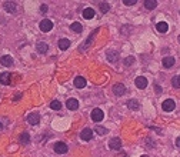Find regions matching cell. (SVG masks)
Segmentation results:
<instances>
[{"label":"cell","instance_id":"6da1fadb","mask_svg":"<svg viewBox=\"0 0 180 157\" xmlns=\"http://www.w3.org/2000/svg\"><path fill=\"white\" fill-rule=\"evenodd\" d=\"M162 107H163L164 112H173V110H174V107H176V103H174V100L167 99V100H164V101H163Z\"/></svg>","mask_w":180,"mask_h":157},{"label":"cell","instance_id":"7a4b0ae2","mask_svg":"<svg viewBox=\"0 0 180 157\" xmlns=\"http://www.w3.org/2000/svg\"><path fill=\"white\" fill-rule=\"evenodd\" d=\"M67 150H69V147L66 146V143H63V141H59V143H56L54 144V151L59 154H65L67 153Z\"/></svg>","mask_w":180,"mask_h":157},{"label":"cell","instance_id":"3957f363","mask_svg":"<svg viewBox=\"0 0 180 157\" xmlns=\"http://www.w3.org/2000/svg\"><path fill=\"white\" fill-rule=\"evenodd\" d=\"M113 93H115V96H123L124 93H126V87H124V84H122V83H116L115 86H113Z\"/></svg>","mask_w":180,"mask_h":157},{"label":"cell","instance_id":"277c9868","mask_svg":"<svg viewBox=\"0 0 180 157\" xmlns=\"http://www.w3.org/2000/svg\"><path fill=\"white\" fill-rule=\"evenodd\" d=\"M27 121L32 126H37V124L40 123V114L39 113H30L29 116H27Z\"/></svg>","mask_w":180,"mask_h":157},{"label":"cell","instance_id":"5b68a950","mask_svg":"<svg viewBox=\"0 0 180 157\" xmlns=\"http://www.w3.org/2000/svg\"><path fill=\"white\" fill-rule=\"evenodd\" d=\"M53 29V23L50 20H47V19H45V20H41L40 21V30L41 32H50V30Z\"/></svg>","mask_w":180,"mask_h":157},{"label":"cell","instance_id":"8992f818","mask_svg":"<svg viewBox=\"0 0 180 157\" xmlns=\"http://www.w3.org/2000/svg\"><path fill=\"white\" fill-rule=\"evenodd\" d=\"M104 114H103V110L102 109H94L93 112H92V119L93 121H102Z\"/></svg>","mask_w":180,"mask_h":157},{"label":"cell","instance_id":"52a82bcc","mask_svg":"<svg viewBox=\"0 0 180 157\" xmlns=\"http://www.w3.org/2000/svg\"><path fill=\"white\" fill-rule=\"evenodd\" d=\"M120 147H122V140H120V139H117V137H115V139H112V140L109 141V149H112V150H120Z\"/></svg>","mask_w":180,"mask_h":157},{"label":"cell","instance_id":"ba28073f","mask_svg":"<svg viewBox=\"0 0 180 157\" xmlns=\"http://www.w3.org/2000/svg\"><path fill=\"white\" fill-rule=\"evenodd\" d=\"M135 84L137 89H146V86H147V78L143 77V76H140V77H137L135 80Z\"/></svg>","mask_w":180,"mask_h":157},{"label":"cell","instance_id":"9c48e42d","mask_svg":"<svg viewBox=\"0 0 180 157\" xmlns=\"http://www.w3.org/2000/svg\"><path fill=\"white\" fill-rule=\"evenodd\" d=\"M10 82H12V75H10V73L4 71V73L0 75V83H2V84L7 86V84H10Z\"/></svg>","mask_w":180,"mask_h":157},{"label":"cell","instance_id":"30bf717a","mask_svg":"<svg viewBox=\"0 0 180 157\" xmlns=\"http://www.w3.org/2000/svg\"><path fill=\"white\" fill-rule=\"evenodd\" d=\"M92 136H93L92 128H83V132L80 133V137H82V140H84V141L92 140Z\"/></svg>","mask_w":180,"mask_h":157},{"label":"cell","instance_id":"8fae6325","mask_svg":"<svg viewBox=\"0 0 180 157\" xmlns=\"http://www.w3.org/2000/svg\"><path fill=\"white\" fill-rule=\"evenodd\" d=\"M3 7H4V10H6V12L14 13V12H16V9H17V6H16V3H14V2H4Z\"/></svg>","mask_w":180,"mask_h":157},{"label":"cell","instance_id":"7c38bea8","mask_svg":"<svg viewBox=\"0 0 180 157\" xmlns=\"http://www.w3.org/2000/svg\"><path fill=\"white\" fill-rule=\"evenodd\" d=\"M107 60L110 63H116L119 60V53H117V52H113V50H109V52H107Z\"/></svg>","mask_w":180,"mask_h":157},{"label":"cell","instance_id":"4fadbf2b","mask_svg":"<svg viewBox=\"0 0 180 157\" xmlns=\"http://www.w3.org/2000/svg\"><path fill=\"white\" fill-rule=\"evenodd\" d=\"M0 63H2V66L9 67V66H12L13 64V59L6 54V56H2V57H0Z\"/></svg>","mask_w":180,"mask_h":157},{"label":"cell","instance_id":"5bb4252c","mask_svg":"<svg viewBox=\"0 0 180 157\" xmlns=\"http://www.w3.org/2000/svg\"><path fill=\"white\" fill-rule=\"evenodd\" d=\"M156 29H157V32H160V33H167L169 26L166 21H159V23L156 25Z\"/></svg>","mask_w":180,"mask_h":157},{"label":"cell","instance_id":"9a60e30c","mask_svg":"<svg viewBox=\"0 0 180 157\" xmlns=\"http://www.w3.org/2000/svg\"><path fill=\"white\" fill-rule=\"evenodd\" d=\"M66 106H67L69 110H76V109L79 107V101L76 99H69L66 101Z\"/></svg>","mask_w":180,"mask_h":157},{"label":"cell","instance_id":"2e32d148","mask_svg":"<svg viewBox=\"0 0 180 157\" xmlns=\"http://www.w3.org/2000/svg\"><path fill=\"white\" fill-rule=\"evenodd\" d=\"M163 66L166 67V69H170V67L174 66V59L172 57V56H167V57L163 59Z\"/></svg>","mask_w":180,"mask_h":157},{"label":"cell","instance_id":"e0dca14e","mask_svg":"<svg viewBox=\"0 0 180 157\" xmlns=\"http://www.w3.org/2000/svg\"><path fill=\"white\" fill-rule=\"evenodd\" d=\"M74 86L77 87V89H83V87L86 86V78L84 77H76L74 78Z\"/></svg>","mask_w":180,"mask_h":157},{"label":"cell","instance_id":"ac0fdd59","mask_svg":"<svg viewBox=\"0 0 180 157\" xmlns=\"http://www.w3.org/2000/svg\"><path fill=\"white\" fill-rule=\"evenodd\" d=\"M37 52H39V53L40 54H43V53H46V52H47V50H49V46L46 44L45 41H40V43H37Z\"/></svg>","mask_w":180,"mask_h":157},{"label":"cell","instance_id":"d6986e66","mask_svg":"<svg viewBox=\"0 0 180 157\" xmlns=\"http://www.w3.org/2000/svg\"><path fill=\"white\" fill-rule=\"evenodd\" d=\"M83 17H84V19H92V17H94V10L92 7H86L83 10Z\"/></svg>","mask_w":180,"mask_h":157},{"label":"cell","instance_id":"ffe728a7","mask_svg":"<svg viewBox=\"0 0 180 157\" xmlns=\"http://www.w3.org/2000/svg\"><path fill=\"white\" fill-rule=\"evenodd\" d=\"M70 29H72V32H74V33H82V25L80 23H77V21H74V23H72V26H70Z\"/></svg>","mask_w":180,"mask_h":157},{"label":"cell","instance_id":"44dd1931","mask_svg":"<svg viewBox=\"0 0 180 157\" xmlns=\"http://www.w3.org/2000/svg\"><path fill=\"white\" fill-rule=\"evenodd\" d=\"M156 6H157L156 0H146L144 2V7L147 9V10H153V9H156Z\"/></svg>","mask_w":180,"mask_h":157},{"label":"cell","instance_id":"7402d4cb","mask_svg":"<svg viewBox=\"0 0 180 157\" xmlns=\"http://www.w3.org/2000/svg\"><path fill=\"white\" fill-rule=\"evenodd\" d=\"M127 107L130 109V110H137V109L140 107V104L137 100H129V101H127Z\"/></svg>","mask_w":180,"mask_h":157},{"label":"cell","instance_id":"603a6c76","mask_svg":"<svg viewBox=\"0 0 180 157\" xmlns=\"http://www.w3.org/2000/svg\"><path fill=\"white\" fill-rule=\"evenodd\" d=\"M69 46H70V40H69V39H61V40L59 41V47H60L61 50L69 49Z\"/></svg>","mask_w":180,"mask_h":157},{"label":"cell","instance_id":"cb8c5ba5","mask_svg":"<svg viewBox=\"0 0 180 157\" xmlns=\"http://www.w3.org/2000/svg\"><path fill=\"white\" fill-rule=\"evenodd\" d=\"M20 141H22V143H23V144H27V143H29V141H30V134H29V133H22V134H20Z\"/></svg>","mask_w":180,"mask_h":157},{"label":"cell","instance_id":"d4e9b609","mask_svg":"<svg viewBox=\"0 0 180 157\" xmlns=\"http://www.w3.org/2000/svg\"><path fill=\"white\" fill-rule=\"evenodd\" d=\"M94 132L97 133V134H100V136H104V134L107 133V128L106 127H102V126H96Z\"/></svg>","mask_w":180,"mask_h":157},{"label":"cell","instance_id":"484cf974","mask_svg":"<svg viewBox=\"0 0 180 157\" xmlns=\"http://www.w3.org/2000/svg\"><path fill=\"white\" fill-rule=\"evenodd\" d=\"M50 107L53 109V110H60V109H61V103L59 101V100H53V101L50 103Z\"/></svg>","mask_w":180,"mask_h":157},{"label":"cell","instance_id":"4316f807","mask_svg":"<svg viewBox=\"0 0 180 157\" xmlns=\"http://www.w3.org/2000/svg\"><path fill=\"white\" fill-rule=\"evenodd\" d=\"M133 63H135V57H133V56H129L127 59H124V66H126V67L131 66Z\"/></svg>","mask_w":180,"mask_h":157},{"label":"cell","instance_id":"83f0119b","mask_svg":"<svg viewBox=\"0 0 180 157\" xmlns=\"http://www.w3.org/2000/svg\"><path fill=\"white\" fill-rule=\"evenodd\" d=\"M109 9H110L109 3H100V12L102 13H107L109 12Z\"/></svg>","mask_w":180,"mask_h":157},{"label":"cell","instance_id":"f1b7e54d","mask_svg":"<svg viewBox=\"0 0 180 157\" xmlns=\"http://www.w3.org/2000/svg\"><path fill=\"white\" fill-rule=\"evenodd\" d=\"M172 84L173 87H180V76H176V77L172 78Z\"/></svg>","mask_w":180,"mask_h":157},{"label":"cell","instance_id":"f546056e","mask_svg":"<svg viewBox=\"0 0 180 157\" xmlns=\"http://www.w3.org/2000/svg\"><path fill=\"white\" fill-rule=\"evenodd\" d=\"M123 3L126 4V6H133V4H136V0H124Z\"/></svg>","mask_w":180,"mask_h":157},{"label":"cell","instance_id":"4dcf8cb0","mask_svg":"<svg viewBox=\"0 0 180 157\" xmlns=\"http://www.w3.org/2000/svg\"><path fill=\"white\" fill-rule=\"evenodd\" d=\"M155 91L157 93V94H160V93H162L163 90H162V87H160L159 84H155Z\"/></svg>","mask_w":180,"mask_h":157},{"label":"cell","instance_id":"1f68e13d","mask_svg":"<svg viewBox=\"0 0 180 157\" xmlns=\"http://www.w3.org/2000/svg\"><path fill=\"white\" fill-rule=\"evenodd\" d=\"M47 9H49V7H47L46 4H41V6H40V12L41 13H46V12H47Z\"/></svg>","mask_w":180,"mask_h":157},{"label":"cell","instance_id":"d6a6232c","mask_svg":"<svg viewBox=\"0 0 180 157\" xmlns=\"http://www.w3.org/2000/svg\"><path fill=\"white\" fill-rule=\"evenodd\" d=\"M176 146L180 149V137H177V139H176Z\"/></svg>","mask_w":180,"mask_h":157},{"label":"cell","instance_id":"836d02e7","mask_svg":"<svg viewBox=\"0 0 180 157\" xmlns=\"http://www.w3.org/2000/svg\"><path fill=\"white\" fill-rule=\"evenodd\" d=\"M2 128H3V124H2V123H0V130H2Z\"/></svg>","mask_w":180,"mask_h":157},{"label":"cell","instance_id":"e575fe53","mask_svg":"<svg viewBox=\"0 0 180 157\" xmlns=\"http://www.w3.org/2000/svg\"><path fill=\"white\" fill-rule=\"evenodd\" d=\"M142 157H149V156H147V154H143V156H142Z\"/></svg>","mask_w":180,"mask_h":157},{"label":"cell","instance_id":"d590c367","mask_svg":"<svg viewBox=\"0 0 180 157\" xmlns=\"http://www.w3.org/2000/svg\"><path fill=\"white\" fill-rule=\"evenodd\" d=\"M177 40H179V43H180V34H179V37H177Z\"/></svg>","mask_w":180,"mask_h":157}]
</instances>
